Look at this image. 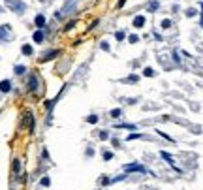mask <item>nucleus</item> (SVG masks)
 Listing matches in <instances>:
<instances>
[{
  "label": "nucleus",
  "instance_id": "nucleus-1",
  "mask_svg": "<svg viewBox=\"0 0 203 190\" xmlns=\"http://www.w3.org/2000/svg\"><path fill=\"white\" fill-rule=\"evenodd\" d=\"M8 8L13 10L15 13H23V11H25V4L19 2V0H8Z\"/></svg>",
  "mask_w": 203,
  "mask_h": 190
},
{
  "label": "nucleus",
  "instance_id": "nucleus-2",
  "mask_svg": "<svg viewBox=\"0 0 203 190\" xmlns=\"http://www.w3.org/2000/svg\"><path fill=\"white\" fill-rule=\"evenodd\" d=\"M10 25H2L0 27V41H8L10 40Z\"/></svg>",
  "mask_w": 203,
  "mask_h": 190
},
{
  "label": "nucleus",
  "instance_id": "nucleus-3",
  "mask_svg": "<svg viewBox=\"0 0 203 190\" xmlns=\"http://www.w3.org/2000/svg\"><path fill=\"white\" fill-rule=\"evenodd\" d=\"M124 170H126V171H141V173L147 171L143 166H139V164H126V166H124Z\"/></svg>",
  "mask_w": 203,
  "mask_h": 190
},
{
  "label": "nucleus",
  "instance_id": "nucleus-4",
  "mask_svg": "<svg viewBox=\"0 0 203 190\" xmlns=\"http://www.w3.org/2000/svg\"><path fill=\"white\" fill-rule=\"evenodd\" d=\"M10 90H11V83L8 79L0 81V92H10Z\"/></svg>",
  "mask_w": 203,
  "mask_h": 190
},
{
  "label": "nucleus",
  "instance_id": "nucleus-5",
  "mask_svg": "<svg viewBox=\"0 0 203 190\" xmlns=\"http://www.w3.org/2000/svg\"><path fill=\"white\" fill-rule=\"evenodd\" d=\"M143 25H145V17H143V15H137V17L133 19V27H135V28H141Z\"/></svg>",
  "mask_w": 203,
  "mask_h": 190
},
{
  "label": "nucleus",
  "instance_id": "nucleus-6",
  "mask_svg": "<svg viewBox=\"0 0 203 190\" xmlns=\"http://www.w3.org/2000/svg\"><path fill=\"white\" fill-rule=\"evenodd\" d=\"M32 38H34V41H36V43H41V41H43V38H45V36H43V32H41V30H36V32H34V36H32Z\"/></svg>",
  "mask_w": 203,
  "mask_h": 190
},
{
  "label": "nucleus",
  "instance_id": "nucleus-7",
  "mask_svg": "<svg viewBox=\"0 0 203 190\" xmlns=\"http://www.w3.org/2000/svg\"><path fill=\"white\" fill-rule=\"evenodd\" d=\"M34 23H36V27H38V28H41V27L45 25V17H43V15H36Z\"/></svg>",
  "mask_w": 203,
  "mask_h": 190
},
{
  "label": "nucleus",
  "instance_id": "nucleus-8",
  "mask_svg": "<svg viewBox=\"0 0 203 190\" xmlns=\"http://www.w3.org/2000/svg\"><path fill=\"white\" fill-rule=\"evenodd\" d=\"M57 55H60V51H51V53H47L41 60H49V58H53V57H57Z\"/></svg>",
  "mask_w": 203,
  "mask_h": 190
},
{
  "label": "nucleus",
  "instance_id": "nucleus-9",
  "mask_svg": "<svg viewBox=\"0 0 203 190\" xmlns=\"http://www.w3.org/2000/svg\"><path fill=\"white\" fill-rule=\"evenodd\" d=\"M25 72H27V68H25V66H15V74H17V76H23Z\"/></svg>",
  "mask_w": 203,
  "mask_h": 190
},
{
  "label": "nucleus",
  "instance_id": "nucleus-10",
  "mask_svg": "<svg viewBox=\"0 0 203 190\" xmlns=\"http://www.w3.org/2000/svg\"><path fill=\"white\" fill-rule=\"evenodd\" d=\"M143 74H145L147 77H152V76H154V70H152V68H145V70H143Z\"/></svg>",
  "mask_w": 203,
  "mask_h": 190
},
{
  "label": "nucleus",
  "instance_id": "nucleus-11",
  "mask_svg": "<svg viewBox=\"0 0 203 190\" xmlns=\"http://www.w3.org/2000/svg\"><path fill=\"white\" fill-rule=\"evenodd\" d=\"M87 121H88L90 124H96V123H98V117H96V115H90V117H87Z\"/></svg>",
  "mask_w": 203,
  "mask_h": 190
},
{
  "label": "nucleus",
  "instance_id": "nucleus-12",
  "mask_svg": "<svg viewBox=\"0 0 203 190\" xmlns=\"http://www.w3.org/2000/svg\"><path fill=\"white\" fill-rule=\"evenodd\" d=\"M23 53H25V55H32V47L30 45H23Z\"/></svg>",
  "mask_w": 203,
  "mask_h": 190
},
{
  "label": "nucleus",
  "instance_id": "nucleus-13",
  "mask_svg": "<svg viewBox=\"0 0 203 190\" xmlns=\"http://www.w3.org/2000/svg\"><path fill=\"white\" fill-rule=\"evenodd\" d=\"M169 27H171V21H169V19L162 21V28H169Z\"/></svg>",
  "mask_w": 203,
  "mask_h": 190
},
{
  "label": "nucleus",
  "instance_id": "nucleus-14",
  "mask_svg": "<svg viewBox=\"0 0 203 190\" xmlns=\"http://www.w3.org/2000/svg\"><path fill=\"white\" fill-rule=\"evenodd\" d=\"M111 117H115V119L121 117V109H113V111H111Z\"/></svg>",
  "mask_w": 203,
  "mask_h": 190
},
{
  "label": "nucleus",
  "instance_id": "nucleus-15",
  "mask_svg": "<svg viewBox=\"0 0 203 190\" xmlns=\"http://www.w3.org/2000/svg\"><path fill=\"white\" fill-rule=\"evenodd\" d=\"M36 85H38V81H36V77H32V79H30V89L34 90V89H36Z\"/></svg>",
  "mask_w": 203,
  "mask_h": 190
},
{
  "label": "nucleus",
  "instance_id": "nucleus-16",
  "mask_svg": "<svg viewBox=\"0 0 203 190\" xmlns=\"http://www.w3.org/2000/svg\"><path fill=\"white\" fill-rule=\"evenodd\" d=\"M137 137H141V134H130V136H128L130 141H132V139H137Z\"/></svg>",
  "mask_w": 203,
  "mask_h": 190
},
{
  "label": "nucleus",
  "instance_id": "nucleus-17",
  "mask_svg": "<svg viewBox=\"0 0 203 190\" xmlns=\"http://www.w3.org/2000/svg\"><path fill=\"white\" fill-rule=\"evenodd\" d=\"M107 137H109V134H107V132H104V130H102V132H100V139H107Z\"/></svg>",
  "mask_w": 203,
  "mask_h": 190
},
{
  "label": "nucleus",
  "instance_id": "nucleus-18",
  "mask_svg": "<svg viewBox=\"0 0 203 190\" xmlns=\"http://www.w3.org/2000/svg\"><path fill=\"white\" fill-rule=\"evenodd\" d=\"M130 41H132V43H137L139 38H137V36H130Z\"/></svg>",
  "mask_w": 203,
  "mask_h": 190
},
{
  "label": "nucleus",
  "instance_id": "nucleus-19",
  "mask_svg": "<svg viewBox=\"0 0 203 190\" xmlns=\"http://www.w3.org/2000/svg\"><path fill=\"white\" fill-rule=\"evenodd\" d=\"M102 49H104V51H109V43H105V41H102Z\"/></svg>",
  "mask_w": 203,
  "mask_h": 190
},
{
  "label": "nucleus",
  "instance_id": "nucleus-20",
  "mask_svg": "<svg viewBox=\"0 0 203 190\" xmlns=\"http://www.w3.org/2000/svg\"><path fill=\"white\" fill-rule=\"evenodd\" d=\"M115 36H117V40H124V32H117Z\"/></svg>",
  "mask_w": 203,
  "mask_h": 190
},
{
  "label": "nucleus",
  "instance_id": "nucleus-21",
  "mask_svg": "<svg viewBox=\"0 0 203 190\" xmlns=\"http://www.w3.org/2000/svg\"><path fill=\"white\" fill-rule=\"evenodd\" d=\"M41 184H43V186H49V179H47V177L41 179Z\"/></svg>",
  "mask_w": 203,
  "mask_h": 190
},
{
  "label": "nucleus",
  "instance_id": "nucleus-22",
  "mask_svg": "<svg viewBox=\"0 0 203 190\" xmlns=\"http://www.w3.org/2000/svg\"><path fill=\"white\" fill-rule=\"evenodd\" d=\"M104 158H105V160H111V158H113V154H111V153H105V154H104Z\"/></svg>",
  "mask_w": 203,
  "mask_h": 190
},
{
  "label": "nucleus",
  "instance_id": "nucleus-23",
  "mask_svg": "<svg viewBox=\"0 0 203 190\" xmlns=\"http://www.w3.org/2000/svg\"><path fill=\"white\" fill-rule=\"evenodd\" d=\"M156 8H158V2H152V4H150V11H152V10H156Z\"/></svg>",
  "mask_w": 203,
  "mask_h": 190
},
{
  "label": "nucleus",
  "instance_id": "nucleus-24",
  "mask_svg": "<svg viewBox=\"0 0 203 190\" xmlns=\"http://www.w3.org/2000/svg\"><path fill=\"white\" fill-rule=\"evenodd\" d=\"M194 13H196V11H194V10H186V15H188V17H192V15H194Z\"/></svg>",
  "mask_w": 203,
  "mask_h": 190
}]
</instances>
